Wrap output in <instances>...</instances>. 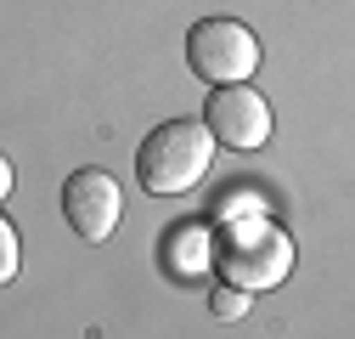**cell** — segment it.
Here are the masks:
<instances>
[{
	"label": "cell",
	"mask_w": 355,
	"mask_h": 339,
	"mask_svg": "<svg viewBox=\"0 0 355 339\" xmlns=\"http://www.w3.org/2000/svg\"><path fill=\"white\" fill-rule=\"evenodd\" d=\"M214 272H220V283L248 288V294L277 288L293 272V243L259 209L254 215H220V226H214Z\"/></svg>",
	"instance_id": "cell-1"
},
{
	"label": "cell",
	"mask_w": 355,
	"mask_h": 339,
	"mask_svg": "<svg viewBox=\"0 0 355 339\" xmlns=\"http://www.w3.org/2000/svg\"><path fill=\"white\" fill-rule=\"evenodd\" d=\"M209 311H214L220 322H237V317L248 311V288H232V283H220V288L209 294Z\"/></svg>",
	"instance_id": "cell-7"
},
{
	"label": "cell",
	"mask_w": 355,
	"mask_h": 339,
	"mask_svg": "<svg viewBox=\"0 0 355 339\" xmlns=\"http://www.w3.org/2000/svg\"><path fill=\"white\" fill-rule=\"evenodd\" d=\"M203 124H209V136L220 147L254 153V147L271 142V102H265L254 85H220L203 102Z\"/></svg>",
	"instance_id": "cell-4"
},
{
	"label": "cell",
	"mask_w": 355,
	"mask_h": 339,
	"mask_svg": "<svg viewBox=\"0 0 355 339\" xmlns=\"http://www.w3.org/2000/svg\"><path fill=\"white\" fill-rule=\"evenodd\" d=\"M17 277V232L12 221H0V283H12Z\"/></svg>",
	"instance_id": "cell-8"
},
{
	"label": "cell",
	"mask_w": 355,
	"mask_h": 339,
	"mask_svg": "<svg viewBox=\"0 0 355 339\" xmlns=\"http://www.w3.org/2000/svg\"><path fill=\"white\" fill-rule=\"evenodd\" d=\"M214 164V136L203 119H169V124H153L147 142L136 147V176L153 198H181L192 192Z\"/></svg>",
	"instance_id": "cell-2"
},
{
	"label": "cell",
	"mask_w": 355,
	"mask_h": 339,
	"mask_svg": "<svg viewBox=\"0 0 355 339\" xmlns=\"http://www.w3.org/2000/svg\"><path fill=\"white\" fill-rule=\"evenodd\" d=\"M187 68L220 91V85H243L259 74V34L237 17H198L187 34Z\"/></svg>",
	"instance_id": "cell-3"
},
{
	"label": "cell",
	"mask_w": 355,
	"mask_h": 339,
	"mask_svg": "<svg viewBox=\"0 0 355 339\" xmlns=\"http://www.w3.org/2000/svg\"><path fill=\"white\" fill-rule=\"evenodd\" d=\"M158 254H164V272H169L175 283H198V277L214 266V238H209L203 226H175V232L158 243Z\"/></svg>",
	"instance_id": "cell-6"
},
{
	"label": "cell",
	"mask_w": 355,
	"mask_h": 339,
	"mask_svg": "<svg viewBox=\"0 0 355 339\" xmlns=\"http://www.w3.org/2000/svg\"><path fill=\"white\" fill-rule=\"evenodd\" d=\"M62 215L85 243H107L124 215V192L113 181V170H73L62 181Z\"/></svg>",
	"instance_id": "cell-5"
}]
</instances>
